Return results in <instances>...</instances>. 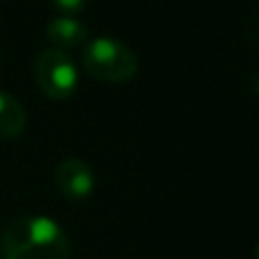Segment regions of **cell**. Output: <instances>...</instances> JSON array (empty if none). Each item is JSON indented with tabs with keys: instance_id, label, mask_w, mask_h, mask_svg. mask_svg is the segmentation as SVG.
<instances>
[{
	"instance_id": "obj_2",
	"label": "cell",
	"mask_w": 259,
	"mask_h": 259,
	"mask_svg": "<svg viewBox=\"0 0 259 259\" xmlns=\"http://www.w3.org/2000/svg\"><path fill=\"white\" fill-rule=\"evenodd\" d=\"M82 66L91 77L107 84L130 82L139 71V59L127 44L112 36H96L82 50Z\"/></svg>"
},
{
	"instance_id": "obj_7",
	"label": "cell",
	"mask_w": 259,
	"mask_h": 259,
	"mask_svg": "<svg viewBox=\"0 0 259 259\" xmlns=\"http://www.w3.org/2000/svg\"><path fill=\"white\" fill-rule=\"evenodd\" d=\"M50 3L62 16H73V14H80L89 0H50Z\"/></svg>"
},
{
	"instance_id": "obj_1",
	"label": "cell",
	"mask_w": 259,
	"mask_h": 259,
	"mask_svg": "<svg viewBox=\"0 0 259 259\" xmlns=\"http://www.w3.org/2000/svg\"><path fill=\"white\" fill-rule=\"evenodd\" d=\"M71 241L48 216H21L3 234V259H68Z\"/></svg>"
},
{
	"instance_id": "obj_3",
	"label": "cell",
	"mask_w": 259,
	"mask_h": 259,
	"mask_svg": "<svg viewBox=\"0 0 259 259\" xmlns=\"http://www.w3.org/2000/svg\"><path fill=\"white\" fill-rule=\"evenodd\" d=\"M34 75L39 89L53 100L71 98L80 82V73L71 55L57 48H48L36 57Z\"/></svg>"
},
{
	"instance_id": "obj_4",
	"label": "cell",
	"mask_w": 259,
	"mask_h": 259,
	"mask_svg": "<svg viewBox=\"0 0 259 259\" xmlns=\"http://www.w3.org/2000/svg\"><path fill=\"white\" fill-rule=\"evenodd\" d=\"M55 184H57L59 193L66 200L80 202L94 193L96 189V173L84 159L77 157H68L55 168Z\"/></svg>"
},
{
	"instance_id": "obj_6",
	"label": "cell",
	"mask_w": 259,
	"mask_h": 259,
	"mask_svg": "<svg viewBox=\"0 0 259 259\" xmlns=\"http://www.w3.org/2000/svg\"><path fill=\"white\" fill-rule=\"evenodd\" d=\"M27 114L14 96L0 91V139H16L25 130Z\"/></svg>"
},
{
	"instance_id": "obj_5",
	"label": "cell",
	"mask_w": 259,
	"mask_h": 259,
	"mask_svg": "<svg viewBox=\"0 0 259 259\" xmlns=\"http://www.w3.org/2000/svg\"><path fill=\"white\" fill-rule=\"evenodd\" d=\"M46 39L50 41V48H57L62 53L75 50L87 46L89 30L75 16H55L46 27Z\"/></svg>"
}]
</instances>
